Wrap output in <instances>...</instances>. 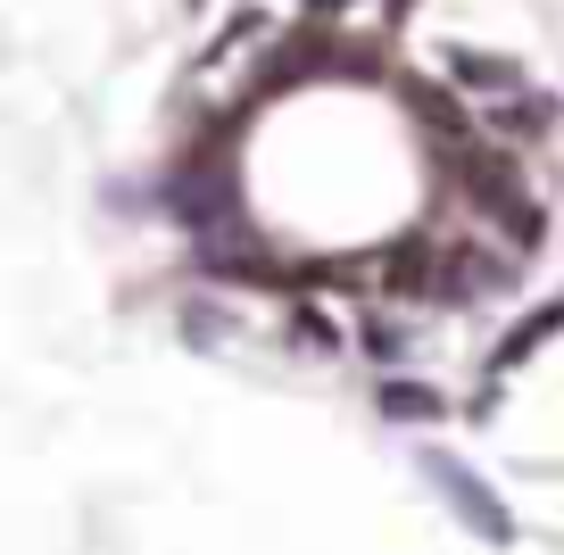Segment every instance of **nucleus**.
<instances>
[{
    "label": "nucleus",
    "mask_w": 564,
    "mask_h": 555,
    "mask_svg": "<svg viewBox=\"0 0 564 555\" xmlns=\"http://www.w3.org/2000/svg\"><path fill=\"white\" fill-rule=\"evenodd\" d=\"M514 291V249L481 241H441V274H432V307H481V298H507Z\"/></svg>",
    "instance_id": "2"
},
{
    "label": "nucleus",
    "mask_w": 564,
    "mask_h": 555,
    "mask_svg": "<svg viewBox=\"0 0 564 555\" xmlns=\"http://www.w3.org/2000/svg\"><path fill=\"white\" fill-rule=\"evenodd\" d=\"M349 9H357V0H307V18H333V25L349 18Z\"/></svg>",
    "instance_id": "13"
},
{
    "label": "nucleus",
    "mask_w": 564,
    "mask_h": 555,
    "mask_svg": "<svg viewBox=\"0 0 564 555\" xmlns=\"http://www.w3.org/2000/svg\"><path fill=\"white\" fill-rule=\"evenodd\" d=\"M399 100L406 117L432 133V150H448V141H474V108H465V84H432V75H399Z\"/></svg>",
    "instance_id": "3"
},
{
    "label": "nucleus",
    "mask_w": 564,
    "mask_h": 555,
    "mask_svg": "<svg viewBox=\"0 0 564 555\" xmlns=\"http://www.w3.org/2000/svg\"><path fill=\"white\" fill-rule=\"evenodd\" d=\"M282 340L300 348V357H340V348H349V331H340L333 315L316 307V298H300V307L282 315Z\"/></svg>",
    "instance_id": "9"
},
{
    "label": "nucleus",
    "mask_w": 564,
    "mask_h": 555,
    "mask_svg": "<svg viewBox=\"0 0 564 555\" xmlns=\"http://www.w3.org/2000/svg\"><path fill=\"white\" fill-rule=\"evenodd\" d=\"M192 9H199V0H192Z\"/></svg>",
    "instance_id": "15"
},
{
    "label": "nucleus",
    "mask_w": 564,
    "mask_h": 555,
    "mask_svg": "<svg viewBox=\"0 0 564 555\" xmlns=\"http://www.w3.org/2000/svg\"><path fill=\"white\" fill-rule=\"evenodd\" d=\"M265 25H274V18H265V9H232V18H225V34L208 42V58H232V51H249V42H258Z\"/></svg>",
    "instance_id": "12"
},
{
    "label": "nucleus",
    "mask_w": 564,
    "mask_h": 555,
    "mask_svg": "<svg viewBox=\"0 0 564 555\" xmlns=\"http://www.w3.org/2000/svg\"><path fill=\"white\" fill-rule=\"evenodd\" d=\"M556 117H564V100H556V91H540V84H523V91H507V100H490V124H498L507 141L556 133Z\"/></svg>",
    "instance_id": "7"
},
{
    "label": "nucleus",
    "mask_w": 564,
    "mask_h": 555,
    "mask_svg": "<svg viewBox=\"0 0 564 555\" xmlns=\"http://www.w3.org/2000/svg\"><path fill=\"white\" fill-rule=\"evenodd\" d=\"M183 340H192V348H225L232 340V315L216 307V298H192V307H183Z\"/></svg>",
    "instance_id": "11"
},
{
    "label": "nucleus",
    "mask_w": 564,
    "mask_h": 555,
    "mask_svg": "<svg viewBox=\"0 0 564 555\" xmlns=\"http://www.w3.org/2000/svg\"><path fill=\"white\" fill-rule=\"evenodd\" d=\"M432 274H441V241H432V232H406V241L382 249L373 291H382V298H432Z\"/></svg>",
    "instance_id": "4"
},
{
    "label": "nucleus",
    "mask_w": 564,
    "mask_h": 555,
    "mask_svg": "<svg viewBox=\"0 0 564 555\" xmlns=\"http://www.w3.org/2000/svg\"><path fill=\"white\" fill-rule=\"evenodd\" d=\"M357 340H366V357L382 364V373H399V364L415 357V331H406V324H399V315H390V307H373L366 324H357Z\"/></svg>",
    "instance_id": "10"
},
{
    "label": "nucleus",
    "mask_w": 564,
    "mask_h": 555,
    "mask_svg": "<svg viewBox=\"0 0 564 555\" xmlns=\"http://www.w3.org/2000/svg\"><path fill=\"white\" fill-rule=\"evenodd\" d=\"M448 399L432 382H415V373H382V423H441Z\"/></svg>",
    "instance_id": "8"
},
{
    "label": "nucleus",
    "mask_w": 564,
    "mask_h": 555,
    "mask_svg": "<svg viewBox=\"0 0 564 555\" xmlns=\"http://www.w3.org/2000/svg\"><path fill=\"white\" fill-rule=\"evenodd\" d=\"M415 465H423V481L441 489V505H448V514H457L465 531L481 538V547H514V514H507V498H498V489L481 481V472L465 465V456H448V448H423Z\"/></svg>",
    "instance_id": "1"
},
{
    "label": "nucleus",
    "mask_w": 564,
    "mask_h": 555,
    "mask_svg": "<svg viewBox=\"0 0 564 555\" xmlns=\"http://www.w3.org/2000/svg\"><path fill=\"white\" fill-rule=\"evenodd\" d=\"M382 18H390V25H406V18H415V0H382Z\"/></svg>",
    "instance_id": "14"
},
{
    "label": "nucleus",
    "mask_w": 564,
    "mask_h": 555,
    "mask_svg": "<svg viewBox=\"0 0 564 555\" xmlns=\"http://www.w3.org/2000/svg\"><path fill=\"white\" fill-rule=\"evenodd\" d=\"M556 331H564V291H556V298H547V307H531V315H514V324H507V340H498V348H490V364H481V373H490V382H507V373H523V364H531V357H540V348H547V340H556Z\"/></svg>",
    "instance_id": "5"
},
{
    "label": "nucleus",
    "mask_w": 564,
    "mask_h": 555,
    "mask_svg": "<svg viewBox=\"0 0 564 555\" xmlns=\"http://www.w3.org/2000/svg\"><path fill=\"white\" fill-rule=\"evenodd\" d=\"M448 84H465V91H481V100H507V91H523V58H507V51H448Z\"/></svg>",
    "instance_id": "6"
}]
</instances>
